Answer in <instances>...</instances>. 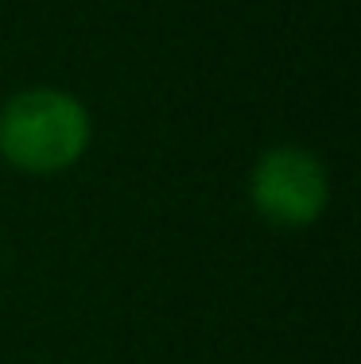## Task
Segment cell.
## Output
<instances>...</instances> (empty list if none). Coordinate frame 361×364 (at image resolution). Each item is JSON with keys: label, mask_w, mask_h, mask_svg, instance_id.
Listing matches in <instances>:
<instances>
[{"label": "cell", "mask_w": 361, "mask_h": 364, "mask_svg": "<svg viewBox=\"0 0 361 364\" xmlns=\"http://www.w3.org/2000/svg\"><path fill=\"white\" fill-rule=\"evenodd\" d=\"M90 144V112L66 90L36 85L0 109V155L16 171L55 175L82 159Z\"/></svg>", "instance_id": "6da1fadb"}, {"label": "cell", "mask_w": 361, "mask_h": 364, "mask_svg": "<svg viewBox=\"0 0 361 364\" xmlns=\"http://www.w3.org/2000/svg\"><path fill=\"white\" fill-rule=\"evenodd\" d=\"M248 198H253L256 213L288 229L319 221L330 198V178L319 155H311L307 147L283 144L268 147L256 159L253 178H248Z\"/></svg>", "instance_id": "7a4b0ae2"}]
</instances>
